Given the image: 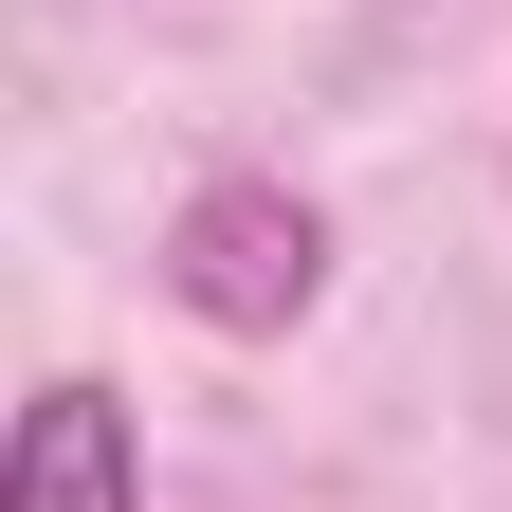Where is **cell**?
<instances>
[{"label": "cell", "mask_w": 512, "mask_h": 512, "mask_svg": "<svg viewBox=\"0 0 512 512\" xmlns=\"http://www.w3.org/2000/svg\"><path fill=\"white\" fill-rule=\"evenodd\" d=\"M165 275H183V311H202V330H293V311H311V275H330V238H311V202H293V183H202Z\"/></svg>", "instance_id": "1"}, {"label": "cell", "mask_w": 512, "mask_h": 512, "mask_svg": "<svg viewBox=\"0 0 512 512\" xmlns=\"http://www.w3.org/2000/svg\"><path fill=\"white\" fill-rule=\"evenodd\" d=\"M0 512H147V476H128V403L92 366H55L19 403V458H0Z\"/></svg>", "instance_id": "2"}]
</instances>
